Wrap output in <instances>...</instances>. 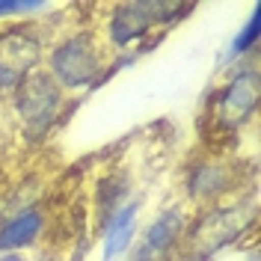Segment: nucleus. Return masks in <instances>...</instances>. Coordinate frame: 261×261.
I'll list each match as a JSON object with an SVG mask.
<instances>
[{
    "label": "nucleus",
    "mask_w": 261,
    "mask_h": 261,
    "mask_svg": "<svg viewBox=\"0 0 261 261\" xmlns=\"http://www.w3.org/2000/svg\"><path fill=\"white\" fill-rule=\"evenodd\" d=\"M255 223V211L241 205H211L199 214L196 220H187L181 246L169 261L193 258V261H211L214 252L241 241Z\"/></svg>",
    "instance_id": "nucleus-1"
},
{
    "label": "nucleus",
    "mask_w": 261,
    "mask_h": 261,
    "mask_svg": "<svg viewBox=\"0 0 261 261\" xmlns=\"http://www.w3.org/2000/svg\"><path fill=\"white\" fill-rule=\"evenodd\" d=\"M193 6L190 3H166V0H140V3H116L110 6L107 18V42L110 50H128L130 42H161V39H148L154 27H172L184 15H190ZM143 45L134 50L137 57L143 54Z\"/></svg>",
    "instance_id": "nucleus-2"
},
{
    "label": "nucleus",
    "mask_w": 261,
    "mask_h": 261,
    "mask_svg": "<svg viewBox=\"0 0 261 261\" xmlns=\"http://www.w3.org/2000/svg\"><path fill=\"white\" fill-rule=\"evenodd\" d=\"M107 68V54L92 30H74L60 39L48 57V71L60 89H95Z\"/></svg>",
    "instance_id": "nucleus-3"
},
{
    "label": "nucleus",
    "mask_w": 261,
    "mask_h": 261,
    "mask_svg": "<svg viewBox=\"0 0 261 261\" xmlns=\"http://www.w3.org/2000/svg\"><path fill=\"white\" fill-rule=\"evenodd\" d=\"M12 104H15L21 130L27 137H45L63 116L65 95L45 68H36L12 92Z\"/></svg>",
    "instance_id": "nucleus-4"
},
{
    "label": "nucleus",
    "mask_w": 261,
    "mask_h": 261,
    "mask_svg": "<svg viewBox=\"0 0 261 261\" xmlns=\"http://www.w3.org/2000/svg\"><path fill=\"white\" fill-rule=\"evenodd\" d=\"M255 107H258V68L255 63H241L238 71L211 95L208 122L220 134H238L255 116Z\"/></svg>",
    "instance_id": "nucleus-5"
},
{
    "label": "nucleus",
    "mask_w": 261,
    "mask_h": 261,
    "mask_svg": "<svg viewBox=\"0 0 261 261\" xmlns=\"http://www.w3.org/2000/svg\"><path fill=\"white\" fill-rule=\"evenodd\" d=\"M184 228H187V214L181 205L163 208L146 226V231L137 234L128 252V261H169L181 246Z\"/></svg>",
    "instance_id": "nucleus-6"
},
{
    "label": "nucleus",
    "mask_w": 261,
    "mask_h": 261,
    "mask_svg": "<svg viewBox=\"0 0 261 261\" xmlns=\"http://www.w3.org/2000/svg\"><path fill=\"white\" fill-rule=\"evenodd\" d=\"M42 60V39L33 30L15 27L0 36V95H12L21 81Z\"/></svg>",
    "instance_id": "nucleus-7"
},
{
    "label": "nucleus",
    "mask_w": 261,
    "mask_h": 261,
    "mask_svg": "<svg viewBox=\"0 0 261 261\" xmlns=\"http://www.w3.org/2000/svg\"><path fill=\"white\" fill-rule=\"evenodd\" d=\"M184 187H187V196L196 205H217V199L234 187V166L226 163L223 158H217V154L193 161L187 166Z\"/></svg>",
    "instance_id": "nucleus-8"
},
{
    "label": "nucleus",
    "mask_w": 261,
    "mask_h": 261,
    "mask_svg": "<svg viewBox=\"0 0 261 261\" xmlns=\"http://www.w3.org/2000/svg\"><path fill=\"white\" fill-rule=\"evenodd\" d=\"M45 226H48V217L39 205L18 211L0 226V252H18V249L36 246L45 234Z\"/></svg>",
    "instance_id": "nucleus-9"
},
{
    "label": "nucleus",
    "mask_w": 261,
    "mask_h": 261,
    "mask_svg": "<svg viewBox=\"0 0 261 261\" xmlns=\"http://www.w3.org/2000/svg\"><path fill=\"white\" fill-rule=\"evenodd\" d=\"M130 199V181L125 172H104L101 178L95 181V223H98V231L104 228V223L113 217L125 202Z\"/></svg>",
    "instance_id": "nucleus-10"
},
{
    "label": "nucleus",
    "mask_w": 261,
    "mask_h": 261,
    "mask_svg": "<svg viewBox=\"0 0 261 261\" xmlns=\"http://www.w3.org/2000/svg\"><path fill=\"white\" fill-rule=\"evenodd\" d=\"M137 241V223L101 231V261H122Z\"/></svg>",
    "instance_id": "nucleus-11"
},
{
    "label": "nucleus",
    "mask_w": 261,
    "mask_h": 261,
    "mask_svg": "<svg viewBox=\"0 0 261 261\" xmlns=\"http://www.w3.org/2000/svg\"><path fill=\"white\" fill-rule=\"evenodd\" d=\"M258 36H261V6H252V15L246 18V24L241 27V33L231 39V45H228L223 60H241L244 63L246 54H255Z\"/></svg>",
    "instance_id": "nucleus-12"
},
{
    "label": "nucleus",
    "mask_w": 261,
    "mask_h": 261,
    "mask_svg": "<svg viewBox=\"0 0 261 261\" xmlns=\"http://www.w3.org/2000/svg\"><path fill=\"white\" fill-rule=\"evenodd\" d=\"M50 3L45 0H0V18L9 15H30V12H45Z\"/></svg>",
    "instance_id": "nucleus-13"
},
{
    "label": "nucleus",
    "mask_w": 261,
    "mask_h": 261,
    "mask_svg": "<svg viewBox=\"0 0 261 261\" xmlns=\"http://www.w3.org/2000/svg\"><path fill=\"white\" fill-rule=\"evenodd\" d=\"M0 261H27V258H21L18 252H3V258H0Z\"/></svg>",
    "instance_id": "nucleus-14"
},
{
    "label": "nucleus",
    "mask_w": 261,
    "mask_h": 261,
    "mask_svg": "<svg viewBox=\"0 0 261 261\" xmlns=\"http://www.w3.org/2000/svg\"><path fill=\"white\" fill-rule=\"evenodd\" d=\"M249 261H255V258H249Z\"/></svg>",
    "instance_id": "nucleus-15"
}]
</instances>
